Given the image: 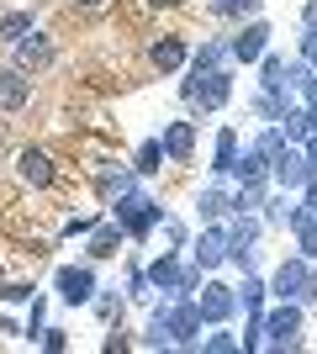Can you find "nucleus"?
<instances>
[{"instance_id": "obj_1", "label": "nucleus", "mask_w": 317, "mask_h": 354, "mask_svg": "<svg viewBox=\"0 0 317 354\" xmlns=\"http://www.w3.org/2000/svg\"><path fill=\"white\" fill-rule=\"evenodd\" d=\"M227 95H233V74L227 69H191L185 101L196 106V111H217V106H227Z\"/></svg>"}, {"instance_id": "obj_2", "label": "nucleus", "mask_w": 317, "mask_h": 354, "mask_svg": "<svg viewBox=\"0 0 317 354\" xmlns=\"http://www.w3.org/2000/svg\"><path fill=\"white\" fill-rule=\"evenodd\" d=\"M159 201H148V196H137V191H122L117 196V222H122V233L127 238H148L153 227H159Z\"/></svg>"}, {"instance_id": "obj_3", "label": "nucleus", "mask_w": 317, "mask_h": 354, "mask_svg": "<svg viewBox=\"0 0 317 354\" xmlns=\"http://www.w3.org/2000/svg\"><path fill=\"white\" fill-rule=\"evenodd\" d=\"M270 291L280 296V301H317V275H312V265H307V254L302 259H286V265L275 270Z\"/></svg>"}, {"instance_id": "obj_4", "label": "nucleus", "mask_w": 317, "mask_h": 354, "mask_svg": "<svg viewBox=\"0 0 317 354\" xmlns=\"http://www.w3.org/2000/svg\"><path fill=\"white\" fill-rule=\"evenodd\" d=\"M148 286H159V291H169V296H191L201 286V265L185 270L175 254H159V259L148 265Z\"/></svg>"}, {"instance_id": "obj_5", "label": "nucleus", "mask_w": 317, "mask_h": 354, "mask_svg": "<svg viewBox=\"0 0 317 354\" xmlns=\"http://www.w3.org/2000/svg\"><path fill=\"white\" fill-rule=\"evenodd\" d=\"M159 317H164V333H169V344H201V307L191 301V296H180L175 307H159Z\"/></svg>"}, {"instance_id": "obj_6", "label": "nucleus", "mask_w": 317, "mask_h": 354, "mask_svg": "<svg viewBox=\"0 0 317 354\" xmlns=\"http://www.w3.org/2000/svg\"><path fill=\"white\" fill-rule=\"evenodd\" d=\"M296 333H302V301H280L265 317V344L270 349H296Z\"/></svg>"}, {"instance_id": "obj_7", "label": "nucleus", "mask_w": 317, "mask_h": 354, "mask_svg": "<svg viewBox=\"0 0 317 354\" xmlns=\"http://www.w3.org/2000/svg\"><path fill=\"white\" fill-rule=\"evenodd\" d=\"M270 175H275V185H280V191H296V185H307L317 169H312V159H307V153H296V148H280V153L270 159Z\"/></svg>"}, {"instance_id": "obj_8", "label": "nucleus", "mask_w": 317, "mask_h": 354, "mask_svg": "<svg viewBox=\"0 0 317 354\" xmlns=\"http://www.w3.org/2000/svg\"><path fill=\"white\" fill-rule=\"evenodd\" d=\"M90 296H95V270H90V265H64V270H59V301L85 307Z\"/></svg>"}, {"instance_id": "obj_9", "label": "nucleus", "mask_w": 317, "mask_h": 354, "mask_svg": "<svg viewBox=\"0 0 317 354\" xmlns=\"http://www.w3.org/2000/svg\"><path fill=\"white\" fill-rule=\"evenodd\" d=\"M265 48H270V27H265V21H249V27L227 43V53L238 64H254V59H265Z\"/></svg>"}, {"instance_id": "obj_10", "label": "nucleus", "mask_w": 317, "mask_h": 354, "mask_svg": "<svg viewBox=\"0 0 317 354\" xmlns=\"http://www.w3.org/2000/svg\"><path fill=\"white\" fill-rule=\"evenodd\" d=\"M196 307H201V323H227V317H233V307H238V296L227 291V286H201Z\"/></svg>"}, {"instance_id": "obj_11", "label": "nucleus", "mask_w": 317, "mask_h": 354, "mask_svg": "<svg viewBox=\"0 0 317 354\" xmlns=\"http://www.w3.org/2000/svg\"><path fill=\"white\" fill-rule=\"evenodd\" d=\"M148 59L159 74H180L185 64H191V48H185V37H159V43L148 48Z\"/></svg>"}, {"instance_id": "obj_12", "label": "nucleus", "mask_w": 317, "mask_h": 354, "mask_svg": "<svg viewBox=\"0 0 317 354\" xmlns=\"http://www.w3.org/2000/svg\"><path fill=\"white\" fill-rule=\"evenodd\" d=\"M27 101H32L27 69H0V111H21Z\"/></svg>"}, {"instance_id": "obj_13", "label": "nucleus", "mask_w": 317, "mask_h": 354, "mask_svg": "<svg viewBox=\"0 0 317 354\" xmlns=\"http://www.w3.org/2000/svg\"><path fill=\"white\" fill-rule=\"evenodd\" d=\"M48 64H53V43H48L43 32L16 37V69H48Z\"/></svg>"}, {"instance_id": "obj_14", "label": "nucleus", "mask_w": 317, "mask_h": 354, "mask_svg": "<svg viewBox=\"0 0 317 354\" xmlns=\"http://www.w3.org/2000/svg\"><path fill=\"white\" fill-rule=\"evenodd\" d=\"M227 175L238 180V185H265V175H270V153H265V148H249L243 159H233Z\"/></svg>"}, {"instance_id": "obj_15", "label": "nucleus", "mask_w": 317, "mask_h": 354, "mask_svg": "<svg viewBox=\"0 0 317 354\" xmlns=\"http://www.w3.org/2000/svg\"><path fill=\"white\" fill-rule=\"evenodd\" d=\"M16 169H21V180H27V185H37V191H43V185H53V164H48L43 148H21Z\"/></svg>"}, {"instance_id": "obj_16", "label": "nucleus", "mask_w": 317, "mask_h": 354, "mask_svg": "<svg viewBox=\"0 0 317 354\" xmlns=\"http://www.w3.org/2000/svg\"><path fill=\"white\" fill-rule=\"evenodd\" d=\"M222 259H227V227H206L201 243H196V265L201 270H217Z\"/></svg>"}, {"instance_id": "obj_17", "label": "nucleus", "mask_w": 317, "mask_h": 354, "mask_svg": "<svg viewBox=\"0 0 317 354\" xmlns=\"http://www.w3.org/2000/svg\"><path fill=\"white\" fill-rule=\"evenodd\" d=\"M164 153L169 159H191V153H196V122H169L164 127Z\"/></svg>"}, {"instance_id": "obj_18", "label": "nucleus", "mask_w": 317, "mask_h": 354, "mask_svg": "<svg viewBox=\"0 0 317 354\" xmlns=\"http://www.w3.org/2000/svg\"><path fill=\"white\" fill-rule=\"evenodd\" d=\"M122 238H127V233H122L117 217H111V222H95V227H90V254H95V259H111Z\"/></svg>"}, {"instance_id": "obj_19", "label": "nucleus", "mask_w": 317, "mask_h": 354, "mask_svg": "<svg viewBox=\"0 0 317 354\" xmlns=\"http://www.w3.org/2000/svg\"><path fill=\"white\" fill-rule=\"evenodd\" d=\"M233 159H238V133H233V127H222V133H217V153H211V169H217V175H227V169H233Z\"/></svg>"}, {"instance_id": "obj_20", "label": "nucleus", "mask_w": 317, "mask_h": 354, "mask_svg": "<svg viewBox=\"0 0 317 354\" xmlns=\"http://www.w3.org/2000/svg\"><path fill=\"white\" fill-rule=\"evenodd\" d=\"M296 243H302V254L307 259H317V212H296Z\"/></svg>"}, {"instance_id": "obj_21", "label": "nucleus", "mask_w": 317, "mask_h": 354, "mask_svg": "<svg viewBox=\"0 0 317 354\" xmlns=\"http://www.w3.org/2000/svg\"><path fill=\"white\" fill-rule=\"evenodd\" d=\"M169 153H164V138H148V143L137 148V159H133V169L137 175H153V169H159V164H164Z\"/></svg>"}, {"instance_id": "obj_22", "label": "nucleus", "mask_w": 317, "mask_h": 354, "mask_svg": "<svg viewBox=\"0 0 317 354\" xmlns=\"http://www.w3.org/2000/svg\"><path fill=\"white\" fill-rule=\"evenodd\" d=\"M32 32V11H6L0 16V43H16V37H27Z\"/></svg>"}, {"instance_id": "obj_23", "label": "nucleus", "mask_w": 317, "mask_h": 354, "mask_svg": "<svg viewBox=\"0 0 317 354\" xmlns=\"http://www.w3.org/2000/svg\"><path fill=\"white\" fill-rule=\"evenodd\" d=\"M196 212H201V217H227V212H233V196H227V191H217V185H211V191H201Z\"/></svg>"}, {"instance_id": "obj_24", "label": "nucleus", "mask_w": 317, "mask_h": 354, "mask_svg": "<svg viewBox=\"0 0 317 354\" xmlns=\"http://www.w3.org/2000/svg\"><path fill=\"white\" fill-rule=\"evenodd\" d=\"M222 53H227L222 43H201V53L191 59V69H222Z\"/></svg>"}, {"instance_id": "obj_25", "label": "nucleus", "mask_w": 317, "mask_h": 354, "mask_svg": "<svg viewBox=\"0 0 317 354\" xmlns=\"http://www.w3.org/2000/svg\"><path fill=\"white\" fill-rule=\"evenodd\" d=\"M265 291H270V286H259L254 275H243V307H249V312H259V301H265Z\"/></svg>"}, {"instance_id": "obj_26", "label": "nucleus", "mask_w": 317, "mask_h": 354, "mask_svg": "<svg viewBox=\"0 0 317 354\" xmlns=\"http://www.w3.org/2000/svg\"><path fill=\"white\" fill-rule=\"evenodd\" d=\"M32 291H37L32 281H11V286H0V296H6V301H32Z\"/></svg>"}, {"instance_id": "obj_27", "label": "nucleus", "mask_w": 317, "mask_h": 354, "mask_svg": "<svg viewBox=\"0 0 317 354\" xmlns=\"http://www.w3.org/2000/svg\"><path fill=\"white\" fill-rule=\"evenodd\" d=\"M296 212H302V207H291L286 196H280V201H270V222H296Z\"/></svg>"}, {"instance_id": "obj_28", "label": "nucleus", "mask_w": 317, "mask_h": 354, "mask_svg": "<svg viewBox=\"0 0 317 354\" xmlns=\"http://www.w3.org/2000/svg\"><path fill=\"white\" fill-rule=\"evenodd\" d=\"M206 349H211V354H233V349H238V339H233V333H211Z\"/></svg>"}, {"instance_id": "obj_29", "label": "nucleus", "mask_w": 317, "mask_h": 354, "mask_svg": "<svg viewBox=\"0 0 317 354\" xmlns=\"http://www.w3.org/2000/svg\"><path fill=\"white\" fill-rule=\"evenodd\" d=\"M254 148H265V153H270V159H275V153H280V148H286V133H265V138H259Z\"/></svg>"}, {"instance_id": "obj_30", "label": "nucleus", "mask_w": 317, "mask_h": 354, "mask_svg": "<svg viewBox=\"0 0 317 354\" xmlns=\"http://www.w3.org/2000/svg\"><path fill=\"white\" fill-rule=\"evenodd\" d=\"M302 59L317 69V27H307V37H302Z\"/></svg>"}, {"instance_id": "obj_31", "label": "nucleus", "mask_w": 317, "mask_h": 354, "mask_svg": "<svg viewBox=\"0 0 317 354\" xmlns=\"http://www.w3.org/2000/svg\"><path fill=\"white\" fill-rule=\"evenodd\" d=\"M64 344H69V339H64L59 328H43V349H53V354H59V349H64Z\"/></svg>"}, {"instance_id": "obj_32", "label": "nucleus", "mask_w": 317, "mask_h": 354, "mask_svg": "<svg viewBox=\"0 0 317 354\" xmlns=\"http://www.w3.org/2000/svg\"><path fill=\"white\" fill-rule=\"evenodd\" d=\"M90 227H95V217H69V227H64V233L75 238V233H90Z\"/></svg>"}, {"instance_id": "obj_33", "label": "nucleus", "mask_w": 317, "mask_h": 354, "mask_svg": "<svg viewBox=\"0 0 317 354\" xmlns=\"http://www.w3.org/2000/svg\"><path fill=\"white\" fill-rule=\"evenodd\" d=\"M302 191H307V207H302V212H317V175H312V180H307Z\"/></svg>"}, {"instance_id": "obj_34", "label": "nucleus", "mask_w": 317, "mask_h": 354, "mask_svg": "<svg viewBox=\"0 0 317 354\" xmlns=\"http://www.w3.org/2000/svg\"><path fill=\"white\" fill-rule=\"evenodd\" d=\"M259 6H265V0H233V16L238 11H259Z\"/></svg>"}, {"instance_id": "obj_35", "label": "nucleus", "mask_w": 317, "mask_h": 354, "mask_svg": "<svg viewBox=\"0 0 317 354\" xmlns=\"http://www.w3.org/2000/svg\"><path fill=\"white\" fill-rule=\"evenodd\" d=\"M153 11H175V6H185V0H148Z\"/></svg>"}, {"instance_id": "obj_36", "label": "nucleus", "mask_w": 317, "mask_h": 354, "mask_svg": "<svg viewBox=\"0 0 317 354\" xmlns=\"http://www.w3.org/2000/svg\"><path fill=\"white\" fill-rule=\"evenodd\" d=\"M307 159H312V169H317V133L307 138Z\"/></svg>"}, {"instance_id": "obj_37", "label": "nucleus", "mask_w": 317, "mask_h": 354, "mask_svg": "<svg viewBox=\"0 0 317 354\" xmlns=\"http://www.w3.org/2000/svg\"><path fill=\"white\" fill-rule=\"evenodd\" d=\"M211 11H222V16H233V0H211Z\"/></svg>"}, {"instance_id": "obj_38", "label": "nucleus", "mask_w": 317, "mask_h": 354, "mask_svg": "<svg viewBox=\"0 0 317 354\" xmlns=\"http://www.w3.org/2000/svg\"><path fill=\"white\" fill-rule=\"evenodd\" d=\"M79 6H90V11H95V6H106V0H79Z\"/></svg>"}]
</instances>
